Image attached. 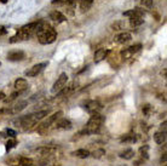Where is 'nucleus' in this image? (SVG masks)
Instances as JSON below:
<instances>
[{"label": "nucleus", "instance_id": "4468645a", "mask_svg": "<svg viewBox=\"0 0 167 166\" xmlns=\"http://www.w3.org/2000/svg\"><path fill=\"white\" fill-rule=\"evenodd\" d=\"M76 86H78V83H76V81H73V83L69 84L67 87L64 86L62 90H59V91H58V96H59V97L68 96V95H70V94H71V92L75 90V87H76Z\"/></svg>", "mask_w": 167, "mask_h": 166}, {"label": "nucleus", "instance_id": "f8f14e48", "mask_svg": "<svg viewBox=\"0 0 167 166\" xmlns=\"http://www.w3.org/2000/svg\"><path fill=\"white\" fill-rule=\"evenodd\" d=\"M131 39H132V35L128 32H121V33H119L114 37V42H118V44H121V45L131 42Z\"/></svg>", "mask_w": 167, "mask_h": 166}, {"label": "nucleus", "instance_id": "f704fd0d", "mask_svg": "<svg viewBox=\"0 0 167 166\" xmlns=\"http://www.w3.org/2000/svg\"><path fill=\"white\" fill-rule=\"evenodd\" d=\"M6 133H7V136H10L11 138H15L16 137V135H17V132L12 130V129H6Z\"/></svg>", "mask_w": 167, "mask_h": 166}, {"label": "nucleus", "instance_id": "c03bdc74", "mask_svg": "<svg viewBox=\"0 0 167 166\" xmlns=\"http://www.w3.org/2000/svg\"><path fill=\"white\" fill-rule=\"evenodd\" d=\"M0 66H1V62H0Z\"/></svg>", "mask_w": 167, "mask_h": 166}, {"label": "nucleus", "instance_id": "f3484780", "mask_svg": "<svg viewBox=\"0 0 167 166\" xmlns=\"http://www.w3.org/2000/svg\"><path fill=\"white\" fill-rule=\"evenodd\" d=\"M50 20H52L54 22H57V23H62V22H64L67 18H66V16L62 14L61 11H52L51 14H50Z\"/></svg>", "mask_w": 167, "mask_h": 166}, {"label": "nucleus", "instance_id": "79ce46f5", "mask_svg": "<svg viewBox=\"0 0 167 166\" xmlns=\"http://www.w3.org/2000/svg\"><path fill=\"white\" fill-rule=\"evenodd\" d=\"M51 166H61L59 164H54V165H51Z\"/></svg>", "mask_w": 167, "mask_h": 166}, {"label": "nucleus", "instance_id": "bb28decb", "mask_svg": "<svg viewBox=\"0 0 167 166\" xmlns=\"http://www.w3.org/2000/svg\"><path fill=\"white\" fill-rule=\"evenodd\" d=\"M148 151H149V147H148V146H143V147H140V148H139V154H140V156H142L143 159H145V160H148V159H149Z\"/></svg>", "mask_w": 167, "mask_h": 166}, {"label": "nucleus", "instance_id": "a211bd4d", "mask_svg": "<svg viewBox=\"0 0 167 166\" xmlns=\"http://www.w3.org/2000/svg\"><path fill=\"white\" fill-rule=\"evenodd\" d=\"M71 155L79 158V159H87L88 156H91V152L87 151V149H85V148H81V149H78V151L73 152Z\"/></svg>", "mask_w": 167, "mask_h": 166}, {"label": "nucleus", "instance_id": "473e14b6", "mask_svg": "<svg viewBox=\"0 0 167 166\" xmlns=\"http://www.w3.org/2000/svg\"><path fill=\"white\" fill-rule=\"evenodd\" d=\"M153 0H140V5L143 7H153Z\"/></svg>", "mask_w": 167, "mask_h": 166}, {"label": "nucleus", "instance_id": "b1692460", "mask_svg": "<svg viewBox=\"0 0 167 166\" xmlns=\"http://www.w3.org/2000/svg\"><path fill=\"white\" fill-rule=\"evenodd\" d=\"M28 106V102L27 101H22V102H19L18 104H16L14 108L11 109V114H16V113H19L21 111H23L26 107Z\"/></svg>", "mask_w": 167, "mask_h": 166}, {"label": "nucleus", "instance_id": "6e6552de", "mask_svg": "<svg viewBox=\"0 0 167 166\" xmlns=\"http://www.w3.org/2000/svg\"><path fill=\"white\" fill-rule=\"evenodd\" d=\"M47 66V62H42V63H38V64H34L32 68H29L28 70H26V75L29 78H33V76H38L42 70L45 69V67Z\"/></svg>", "mask_w": 167, "mask_h": 166}, {"label": "nucleus", "instance_id": "58836bf2", "mask_svg": "<svg viewBox=\"0 0 167 166\" xmlns=\"http://www.w3.org/2000/svg\"><path fill=\"white\" fill-rule=\"evenodd\" d=\"M161 161H164V163L166 161V154H164V155H162V158H161Z\"/></svg>", "mask_w": 167, "mask_h": 166}, {"label": "nucleus", "instance_id": "20e7f679", "mask_svg": "<svg viewBox=\"0 0 167 166\" xmlns=\"http://www.w3.org/2000/svg\"><path fill=\"white\" fill-rule=\"evenodd\" d=\"M104 121V118L103 115H101L99 113H95L91 115V118L88 119L87 124H86V127H85V132L88 133V135H95L97 133L98 131L101 130L102 127V124Z\"/></svg>", "mask_w": 167, "mask_h": 166}, {"label": "nucleus", "instance_id": "4c0bfd02", "mask_svg": "<svg viewBox=\"0 0 167 166\" xmlns=\"http://www.w3.org/2000/svg\"><path fill=\"white\" fill-rule=\"evenodd\" d=\"M5 94L4 92H0V101H4V98H5Z\"/></svg>", "mask_w": 167, "mask_h": 166}, {"label": "nucleus", "instance_id": "1a4fd4ad", "mask_svg": "<svg viewBox=\"0 0 167 166\" xmlns=\"http://www.w3.org/2000/svg\"><path fill=\"white\" fill-rule=\"evenodd\" d=\"M67 81H68V75H67V73H62V74L57 78L56 83L54 84V86H52V92H58L59 90H62V89L67 85Z\"/></svg>", "mask_w": 167, "mask_h": 166}, {"label": "nucleus", "instance_id": "39448f33", "mask_svg": "<svg viewBox=\"0 0 167 166\" xmlns=\"http://www.w3.org/2000/svg\"><path fill=\"white\" fill-rule=\"evenodd\" d=\"M62 115H63V111H56L55 114H52L51 116H49V119H47L45 123H42V124L38 127V132L41 133V135H45V133L49 131V129H50L51 126H54L56 120H57L58 118H61Z\"/></svg>", "mask_w": 167, "mask_h": 166}, {"label": "nucleus", "instance_id": "37998d69", "mask_svg": "<svg viewBox=\"0 0 167 166\" xmlns=\"http://www.w3.org/2000/svg\"><path fill=\"white\" fill-rule=\"evenodd\" d=\"M74 1H75V0H74ZM79 1H81V0H79Z\"/></svg>", "mask_w": 167, "mask_h": 166}, {"label": "nucleus", "instance_id": "7ed1b4c3", "mask_svg": "<svg viewBox=\"0 0 167 166\" xmlns=\"http://www.w3.org/2000/svg\"><path fill=\"white\" fill-rule=\"evenodd\" d=\"M36 37H38L40 44L49 45V44H52L57 39V32L45 22L44 26L40 28V30L36 33Z\"/></svg>", "mask_w": 167, "mask_h": 166}, {"label": "nucleus", "instance_id": "aec40b11", "mask_svg": "<svg viewBox=\"0 0 167 166\" xmlns=\"http://www.w3.org/2000/svg\"><path fill=\"white\" fill-rule=\"evenodd\" d=\"M52 4L58 5V6H63V7H73L75 5V1L74 0H54Z\"/></svg>", "mask_w": 167, "mask_h": 166}, {"label": "nucleus", "instance_id": "6ab92c4d", "mask_svg": "<svg viewBox=\"0 0 167 166\" xmlns=\"http://www.w3.org/2000/svg\"><path fill=\"white\" fill-rule=\"evenodd\" d=\"M108 56V50H105V49H98L97 51L95 52V62L98 63V62H101V61H103L105 57Z\"/></svg>", "mask_w": 167, "mask_h": 166}, {"label": "nucleus", "instance_id": "7c9ffc66", "mask_svg": "<svg viewBox=\"0 0 167 166\" xmlns=\"http://www.w3.org/2000/svg\"><path fill=\"white\" fill-rule=\"evenodd\" d=\"M19 94H21L19 91H16V92H14V94H11L9 98H4V101H5L6 103H10V102H12L14 99H16V98H17V96H19Z\"/></svg>", "mask_w": 167, "mask_h": 166}, {"label": "nucleus", "instance_id": "a878e982", "mask_svg": "<svg viewBox=\"0 0 167 166\" xmlns=\"http://www.w3.org/2000/svg\"><path fill=\"white\" fill-rule=\"evenodd\" d=\"M91 155H92L95 159H102V158L105 155V151H104L103 148H98L95 152L91 153Z\"/></svg>", "mask_w": 167, "mask_h": 166}, {"label": "nucleus", "instance_id": "e433bc0d", "mask_svg": "<svg viewBox=\"0 0 167 166\" xmlns=\"http://www.w3.org/2000/svg\"><path fill=\"white\" fill-rule=\"evenodd\" d=\"M4 34H6V29H5V27L0 26V35H4Z\"/></svg>", "mask_w": 167, "mask_h": 166}, {"label": "nucleus", "instance_id": "412c9836", "mask_svg": "<svg viewBox=\"0 0 167 166\" xmlns=\"http://www.w3.org/2000/svg\"><path fill=\"white\" fill-rule=\"evenodd\" d=\"M154 141H155L157 144H164V143L166 142V132H162V131L155 132V133H154Z\"/></svg>", "mask_w": 167, "mask_h": 166}, {"label": "nucleus", "instance_id": "dca6fc26", "mask_svg": "<svg viewBox=\"0 0 167 166\" xmlns=\"http://www.w3.org/2000/svg\"><path fill=\"white\" fill-rule=\"evenodd\" d=\"M15 89L16 91H19V92H23L28 89V83L26 79L23 78H18L16 81H15Z\"/></svg>", "mask_w": 167, "mask_h": 166}, {"label": "nucleus", "instance_id": "393cba45", "mask_svg": "<svg viewBox=\"0 0 167 166\" xmlns=\"http://www.w3.org/2000/svg\"><path fill=\"white\" fill-rule=\"evenodd\" d=\"M92 2H93V0H81L80 1V9H81V11H88L90 10V7L92 6Z\"/></svg>", "mask_w": 167, "mask_h": 166}, {"label": "nucleus", "instance_id": "c85d7f7f", "mask_svg": "<svg viewBox=\"0 0 167 166\" xmlns=\"http://www.w3.org/2000/svg\"><path fill=\"white\" fill-rule=\"evenodd\" d=\"M142 111H143V114H144L145 116H149V115L152 114V111H153V107H152L150 104H144L143 108H142Z\"/></svg>", "mask_w": 167, "mask_h": 166}, {"label": "nucleus", "instance_id": "f257e3e1", "mask_svg": "<svg viewBox=\"0 0 167 166\" xmlns=\"http://www.w3.org/2000/svg\"><path fill=\"white\" fill-rule=\"evenodd\" d=\"M44 23H45V21H38V22H33V23H29V24L23 26L21 29H18V32L16 33V35H14L10 39V42L28 40L33 35H36V33L40 30V28L44 26Z\"/></svg>", "mask_w": 167, "mask_h": 166}, {"label": "nucleus", "instance_id": "c9c22d12", "mask_svg": "<svg viewBox=\"0 0 167 166\" xmlns=\"http://www.w3.org/2000/svg\"><path fill=\"white\" fill-rule=\"evenodd\" d=\"M166 125H167L166 121H164V123L161 124V131H162V132H166Z\"/></svg>", "mask_w": 167, "mask_h": 166}, {"label": "nucleus", "instance_id": "2f4dec72", "mask_svg": "<svg viewBox=\"0 0 167 166\" xmlns=\"http://www.w3.org/2000/svg\"><path fill=\"white\" fill-rule=\"evenodd\" d=\"M10 166H19L21 165V158H14V159H10L9 163Z\"/></svg>", "mask_w": 167, "mask_h": 166}, {"label": "nucleus", "instance_id": "ddd939ff", "mask_svg": "<svg viewBox=\"0 0 167 166\" xmlns=\"http://www.w3.org/2000/svg\"><path fill=\"white\" fill-rule=\"evenodd\" d=\"M26 58V54L23 51H18V50H15L7 54V59L9 61H12V62H18V61H23Z\"/></svg>", "mask_w": 167, "mask_h": 166}, {"label": "nucleus", "instance_id": "9b49d317", "mask_svg": "<svg viewBox=\"0 0 167 166\" xmlns=\"http://www.w3.org/2000/svg\"><path fill=\"white\" fill-rule=\"evenodd\" d=\"M85 109L91 113V114H95V113H98V111L102 109V104L96 101V99H92V101H88L85 106Z\"/></svg>", "mask_w": 167, "mask_h": 166}, {"label": "nucleus", "instance_id": "9d476101", "mask_svg": "<svg viewBox=\"0 0 167 166\" xmlns=\"http://www.w3.org/2000/svg\"><path fill=\"white\" fill-rule=\"evenodd\" d=\"M54 127H55L56 130H70V129L73 127V124H71L70 120L61 116V118H58L55 121Z\"/></svg>", "mask_w": 167, "mask_h": 166}, {"label": "nucleus", "instance_id": "cd10ccee", "mask_svg": "<svg viewBox=\"0 0 167 166\" xmlns=\"http://www.w3.org/2000/svg\"><path fill=\"white\" fill-rule=\"evenodd\" d=\"M16 144H17L16 138H10L7 142H6V151H7V152H9V151H11L12 148L16 147Z\"/></svg>", "mask_w": 167, "mask_h": 166}, {"label": "nucleus", "instance_id": "f03ea898", "mask_svg": "<svg viewBox=\"0 0 167 166\" xmlns=\"http://www.w3.org/2000/svg\"><path fill=\"white\" fill-rule=\"evenodd\" d=\"M50 111L45 109V111H35L33 114H29V115H24V116H19L17 118L16 120H14V124L22 127L23 130H30L33 126L38 124V121L42 120L45 116L49 115Z\"/></svg>", "mask_w": 167, "mask_h": 166}, {"label": "nucleus", "instance_id": "c756f323", "mask_svg": "<svg viewBox=\"0 0 167 166\" xmlns=\"http://www.w3.org/2000/svg\"><path fill=\"white\" fill-rule=\"evenodd\" d=\"M124 27H125V24L122 22H115V23L111 24L113 30H121V29H124Z\"/></svg>", "mask_w": 167, "mask_h": 166}, {"label": "nucleus", "instance_id": "a19ab883", "mask_svg": "<svg viewBox=\"0 0 167 166\" xmlns=\"http://www.w3.org/2000/svg\"><path fill=\"white\" fill-rule=\"evenodd\" d=\"M0 1H1V2H4V4H5V2H7V0H0Z\"/></svg>", "mask_w": 167, "mask_h": 166}, {"label": "nucleus", "instance_id": "2eb2a0df", "mask_svg": "<svg viewBox=\"0 0 167 166\" xmlns=\"http://www.w3.org/2000/svg\"><path fill=\"white\" fill-rule=\"evenodd\" d=\"M144 14H145L144 10H142V9H139V7H136V9H132V10L125 11L122 15L126 16V17H128V18H131V17H143Z\"/></svg>", "mask_w": 167, "mask_h": 166}, {"label": "nucleus", "instance_id": "72a5a7b5", "mask_svg": "<svg viewBox=\"0 0 167 166\" xmlns=\"http://www.w3.org/2000/svg\"><path fill=\"white\" fill-rule=\"evenodd\" d=\"M136 141L137 138L133 135H128V136H125L124 138H121V142H136Z\"/></svg>", "mask_w": 167, "mask_h": 166}, {"label": "nucleus", "instance_id": "5701e85b", "mask_svg": "<svg viewBox=\"0 0 167 166\" xmlns=\"http://www.w3.org/2000/svg\"><path fill=\"white\" fill-rule=\"evenodd\" d=\"M144 23L143 17H131L130 18V26L132 28H137Z\"/></svg>", "mask_w": 167, "mask_h": 166}, {"label": "nucleus", "instance_id": "ea45409f", "mask_svg": "<svg viewBox=\"0 0 167 166\" xmlns=\"http://www.w3.org/2000/svg\"><path fill=\"white\" fill-rule=\"evenodd\" d=\"M19 166H32V165H28V164H21Z\"/></svg>", "mask_w": 167, "mask_h": 166}, {"label": "nucleus", "instance_id": "4be33fe9", "mask_svg": "<svg viewBox=\"0 0 167 166\" xmlns=\"http://www.w3.org/2000/svg\"><path fill=\"white\" fill-rule=\"evenodd\" d=\"M119 156H120L121 159L130 160V159H132V158L135 156V152H133V149L128 148V149H125V151H122V152L119 154Z\"/></svg>", "mask_w": 167, "mask_h": 166}, {"label": "nucleus", "instance_id": "423d86ee", "mask_svg": "<svg viewBox=\"0 0 167 166\" xmlns=\"http://www.w3.org/2000/svg\"><path fill=\"white\" fill-rule=\"evenodd\" d=\"M56 152H57V149H56V148H52V147H40V148H36V149L34 151V153H35L38 156L42 158V159H47V158L55 155Z\"/></svg>", "mask_w": 167, "mask_h": 166}, {"label": "nucleus", "instance_id": "0eeeda50", "mask_svg": "<svg viewBox=\"0 0 167 166\" xmlns=\"http://www.w3.org/2000/svg\"><path fill=\"white\" fill-rule=\"evenodd\" d=\"M142 49V45L140 44H136V45H132L130 47H126L125 50L121 51V58L122 59H128L131 58L132 56H135L137 52H139V50Z\"/></svg>", "mask_w": 167, "mask_h": 166}]
</instances>
